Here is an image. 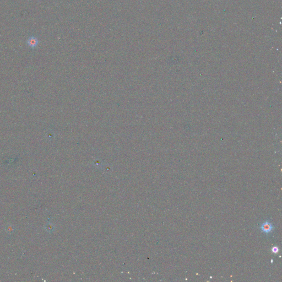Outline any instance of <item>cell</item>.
<instances>
[{
	"instance_id": "6da1fadb",
	"label": "cell",
	"mask_w": 282,
	"mask_h": 282,
	"mask_svg": "<svg viewBox=\"0 0 282 282\" xmlns=\"http://www.w3.org/2000/svg\"><path fill=\"white\" fill-rule=\"evenodd\" d=\"M27 44L30 48L33 49H35V48H37L39 44L38 38L34 36H32L28 39Z\"/></svg>"
},
{
	"instance_id": "7a4b0ae2",
	"label": "cell",
	"mask_w": 282,
	"mask_h": 282,
	"mask_svg": "<svg viewBox=\"0 0 282 282\" xmlns=\"http://www.w3.org/2000/svg\"><path fill=\"white\" fill-rule=\"evenodd\" d=\"M261 229L263 232L266 233H268L270 232H271L272 230L273 229V226L270 223L266 222L262 225Z\"/></svg>"
},
{
	"instance_id": "3957f363",
	"label": "cell",
	"mask_w": 282,
	"mask_h": 282,
	"mask_svg": "<svg viewBox=\"0 0 282 282\" xmlns=\"http://www.w3.org/2000/svg\"><path fill=\"white\" fill-rule=\"evenodd\" d=\"M272 251L273 253L276 254V253H277V252H278V251H279V249L277 247V246H274V247H273L272 249Z\"/></svg>"
}]
</instances>
